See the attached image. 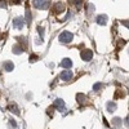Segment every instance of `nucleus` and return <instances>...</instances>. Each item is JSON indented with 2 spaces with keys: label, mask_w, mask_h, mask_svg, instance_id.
<instances>
[{
  "label": "nucleus",
  "mask_w": 129,
  "mask_h": 129,
  "mask_svg": "<svg viewBox=\"0 0 129 129\" xmlns=\"http://www.w3.org/2000/svg\"><path fill=\"white\" fill-rule=\"evenodd\" d=\"M8 110H9V111H12V112H13V114H16V115H18V114H19V109H18V106H17V105H14V103L8 105Z\"/></svg>",
  "instance_id": "1a4fd4ad"
},
{
  "label": "nucleus",
  "mask_w": 129,
  "mask_h": 129,
  "mask_svg": "<svg viewBox=\"0 0 129 129\" xmlns=\"http://www.w3.org/2000/svg\"><path fill=\"white\" fill-rule=\"evenodd\" d=\"M76 98H78V102H79V103H80V102L83 103V102H84V100H85V95H84V94H78Z\"/></svg>",
  "instance_id": "2eb2a0df"
},
{
  "label": "nucleus",
  "mask_w": 129,
  "mask_h": 129,
  "mask_svg": "<svg viewBox=\"0 0 129 129\" xmlns=\"http://www.w3.org/2000/svg\"><path fill=\"white\" fill-rule=\"evenodd\" d=\"M13 3H14V4H19L21 0H13Z\"/></svg>",
  "instance_id": "b1692460"
},
{
  "label": "nucleus",
  "mask_w": 129,
  "mask_h": 129,
  "mask_svg": "<svg viewBox=\"0 0 129 129\" xmlns=\"http://www.w3.org/2000/svg\"><path fill=\"white\" fill-rule=\"evenodd\" d=\"M112 124H114L115 126H119V125L121 124V119H119V117H115V119L112 120Z\"/></svg>",
  "instance_id": "4468645a"
},
{
  "label": "nucleus",
  "mask_w": 129,
  "mask_h": 129,
  "mask_svg": "<svg viewBox=\"0 0 129 129\" xmlns=\"http://www.w3.org/2000/svg\"><path fill=\"white\" fill-rule=\"evenodd\" d=\"M30 17H31V13H30V10L27 9V10H26V19H27V22H28V23L31 22V18H30Z\"/></svg>",
  "instance_id": "dca6fc26"
},
{
  "label": "nucleus",
  "mask_w": 129,
  "mask_h": 129,
  "mask_svg": "<svg viewBox=\"0 0 129 129\" xmlns=\"http://www.w3.org/2000/svg\"><path fill=\"white\" fill-rule=\"evenodd\" d=\"M9 123H10V125H12L13 128H16V121H14L13 119H10V120H9Z\"/></svg>",
  "instance_id": "4be33fe9"
},
{
  "label": "nucleus",
  "mask_w": 129,
  "mask_h": 129,
  "mask_svg": "<svg viewBox=\"0 0 129 129\" xmlns=\"http://www.w3.org/2000/svg\"><path fill=\"white\" fill-rule=\"evenodd\" d=\"M71 2H72V4H75V5H80L83 0H71Z\"/></svg>",
  "instance_id": "a211bd4d"
},
{
  "label": "nucleus",
  "mask_w": 129,
  "mask_h": 129,
  "mask_svg": "<svg viewBox=\"0 0 129 129\" xmlns=\"http://www.w3.org/2000/svg\"><path fill=\"white\" fill-rule=\"evenodd\" d=\"M5 5H7L5 0H0V8H5Z\"/></svg>",
  "instance_id": "aec40b11"
},
{
  "label": "nucleus",
  "mask_w": 129,
  "mask_h": 129,
  "mask_svg": "<svg viewBox=\"0 0 129 129\" xmlns=\"http://www.w3.org/2000/svg\"><path fill=\"white\" fill-rule=\"evenodd\" d=\"M22 52H23V50L21 49L19 47H14V48H13V53H14V54H22Z\"/></svg>",
  "instance_id": "ddd939ff"
},
{
  "label": "nucleus",
  "mask_w": 129,
  "mask_h": 129,
  "mask_svg": "<svg viewBox=\"0 0 129 129\" xmlns=\"http://www.w3.org/2000/svg\"><path fill=\"white\" fill-rule=\"evenodd\" d=\"M101 88V84L100 83H97V84H94V87H93V90H98Z\"/></svg>",
  "instance_id": "6ab92c4d"
},
{
  "label": "nucleus",
  "mask_w": 129,
  "mask_h": 129,
  "mask_svg": "<svg viewBox=\"0 0 129 129\" xmlns=\"http://www.w3.org/2000/svg\"><path fill=\"white\" fill-rule=\"evenodd\" d=\"M116 103L115 102H109L107 103V110H109V112H114L115 110H116Z\"/></svg>",
  "instance_id": "9d476101"
},
{
  "label": "nucleus",
  "mask_w": 129,
  "mask_h": 129,
  "mask_svg": "<svg viewBox=\"0 0 129 129\" xmlns=\"http://www.w3.org/2000/svg\"><path fill=\"white\" fill-rule=\"evenodd\" d=\"M32 4H34V7L38 8V9H47V7H48L47 0H34Z\"/></svg>",
  "instance_id": "7ed1b4c3"
},
{
  "label": "nucleus",
  "mask_w": 129,
  "mask_h": 129,
  "mask_svg": "<svg viewBox=\"0 0 129 129\" xmlns=\"http://www.w3.org/2000/svg\"><path fill=\"white\" fill-rule=\"evenodd\" d=\"M121 23H123V25H125V26H126V27L129 28V21H123Z\"/></svg>",
  "instance_id": "5701e85b"
},
{
  "label": "nucleus",
  "mask_w": 129,
  "mask_h": 129,
  "mask_svg": "<svg viewBox=\"0 0 129 129\" xmlns=\"http://www.w3.org/2000/svg\"><path fill=\"white\" fill-rule=\"evenodd\" d=\"M72 39H74V35H72V32H70V31H63L62 34L59 35V38H58V40L61 43H63V44L72 41Z\"/></svg>",
  "instance_id": "f257e3e1"
},
{
  "label": "nucleus",
  "mask_w": 129,
  "mask_h": 129,
  "mask_svg": "<svg viewBox=\"0 0 129 129\" xmlns=\"http://www.w3.org/2000/svg\"><path fill=\"white\" fill-rule=\"evenodd\" d=\"M63 10H64V8H63V4H62V3H57V4L54 5V12H56V13L63 12Z\"/></svg>",
  "instance_id": "9b49d317"
},
{
  "label": "nucleus",
  "mask_w": 129,
  "mask_h": 129,
  "mask_svg": "<svg viewBox=\"0 0 129 129\" xmlns=\"http://www.w3.org/2000/svg\"><path fill=\"white\" fill-rule=\"evenodd\" d=\"M80 57H81L84 61H90L92 57H93V52H92L90 49H84V50H81V53H80Z\"/></svg>",
  "instance_id": "f03ea898"
},
{
  "label": "nucleus",
  "mask_w": 129,
  "mask_h": 129,
  "mask_svg": "<svg viewBox=\"0 0 129 129\" xmlns=\"http://www.w3.org/2000/svg\"><path fill=\"white\" fill-rule=\"evenodd\" d=\"M56 107V109H58L59 111H63L64 110V102H63V100H61V98H57L56 101H54V105H53Z\"/></svg>",
  "instance_id": "0eeeda50"
},
{
  "label": "nucleus",
  "mask_w": 129,
  "mask_h": 129,
  "mask_svg": "<svg viewBox=\"0 0 129 129\" xmlns=\"http://www.w3.org/2000/svg\"><path fill=\"white\" fill-rule=\"evenodd\" d=\"M38 31L40 32V36L43 38V35H44V30H43V27H38Z\"/></svg>",
  "instance_id": "412c9836"
},
{
  "label": "nucleus",
  "mask_w": 129,
  "mask_h": 129,
  "mask_svg": "<svg viewBox=\"0 0 129 129\" xmlns=\"http://www.w3.org/2000/svg\"><path fill=\"white\" fill-rule=\"evenodd\" d=\"M23 25H25V21H23V18L22 17H17V18H14V21H13V26L16 27V28H23Z\"/></svg>",
  "instance_id": "39448f33"
},
{
  "label": "nucleus",
  "mask_w": 129,
  "mask_h": 129,
  "mask_svg": "<svg viewBox=\"0 0 129 129\" xmlns=\"http://www.w3.org/2000/svg\"><path fill=\"white\" fill-rule=\"evenodd\" d=\"M59 78H61V80L69 81V80H71V79H72V72H71L70 70H64V71H62V72H61Z\"/></svg>",
  "instance_id": "20e7f679"
},
{
  "label": "nucleus",
  "mask_w": 129,
  "mask_h": 129,
  "mask_svg": "<svg viewBox=\"0 0 129 129\" xmlns=\"http://www.w3.org/2000/svg\"><path fill=\"white\" fill-rule=\"evenodd\" d=\"M13 69H14L13 62H10V61H9V62H7V63H5V70H7V71H12Z\"/></svg>",
  "instance_id": "f8f14e48"
},
{
  "label": "nucleus",
  "mask_w": 129,
  "mask_h": 129,
  "mask_svg": "<svg viewBox=\"0 0 129 129\" xmlns=\"http://www.w3.org/2000/svg\"><path fill=\"white\" fill-rule=\"evenodd\" d=\"M59 66H61V67H63V69L70 70V69H71V66H72V61H71L70 58H64L63 61H61Z\"/></svg>",
  "instance_id": "423d86ee"
},
{
  "label": "nucleus",
  "mask_w": 129,
  "mask_h": 129,
  "mask_svg": "<svg viewBox=\"0 0 129 129\" xmlns=\"http://www.w3.org/2000/svg\"><path fill=\"white\" fill-rule=\"evenodd\" d=\"M95 21H97V23H98V25H102V26H105V25L107 23V16H106V14L98 16Z\"/></svg>",
  "instance_id": "6e6552de"
},
{
  "label": "nucleus",
  "mask_w": 129,
  "mask_h": 129,
  "mask_svg": "<svg viewBox=\"0 0 129 129\" xmlns=\"http://www.w3.org/2000/svg\"><path fill=\"white\" fill-rule=\"evenodd\" d=\"M39 59V57L38 56H35V54H32L31 57H30V62H36Z\"/></svg>",
  "instance_id": "f3484780"
}]
</instances>
